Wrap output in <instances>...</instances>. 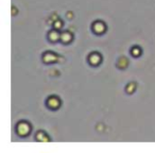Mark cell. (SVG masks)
<instances>
[{
    "mask_svg": "<svg viewBox=\"0 0 155 153\" xmlns=\"http://www.w3.org/2000/svg\"><path fill=\"white\" fill-rule=\"evenodd\" d=\"M17 132L20 135H27L30 132V125L27 122H20L17 125Z\"/></svg>",
    "mask_w": 155,
    "mask_h": 153,
    "instance_id": "6da1fadb",
    "label": "cell"
},
{
    "mask_svg": "<svg viewBox=\"0 0 155 153\" xmlns=\"http://www.w3.org/2000/svg\"><path fill=\"white\" fill-rule=\"evenodd\" d=\"M88 60L91 65H98L100 63V61H101V58H100V55L98 53H93L89 56Z\"/></svg>",
    "mask_w": 155,
    "mask_h": 153,
    "instance_id": "7a4b0ae2",
    "label": "cell"
},
{
    "mask_svg": "<svg viewBox=\"0 0 155 153\" xmlns=\"http://www.w3.org/2000/svg\"><path fill=\"white\" fill-rule=\"evenodd\" d=\"M94 30H95L97 33H101L105 30V26H104V24H102V22H97L95 25H94Z\"/></svg>",
    "mask_w": 155,
    "mask_h": 153,
    "instance_id": "3957f363",
    "label": "cell"
},
{
    "mask_svg": "<svg viewBox=\"0 0 155 153\" xmlns=\"http://www.w3.org/2000/svg\"><path fill=\"white\" fill-rule=\"evenodd\" d=\"M71 38H72V36H71V34L69 32L62 33V34H61V36H60V39L62 42H64V43H68V42H70Z\"/></svg>",
    "mask_w": 155,
    "mask_h": 153,
    "instance_id": "277c9868",
    "label": "cell"
},
{
    "mask_svg": "<svg viewBox=\"0 0 155 153\" xmlns=\"http://www.w3.org/2000/svg\"><path fill=\"white\" fill-rule=\"evenodd\" d=\"M60 36H61V35H58V32H55V31H52V32H50L49 38L51 39V41L55 42V41H58V39H60Z\"/></svg>",
    "mask_w": 155,
    "mask_h": 153,
    "instance_id": "5b68a950",
    "label": "cell"
},
{
    "mask_svg": "<svg viewBox=\"0 0 155 153\" xmlns=\"http://www.w3.org/2000/svg\"><path fill=\"white\" fill-rule=\"evenodd\" d=\"M132 54H133L134 56H138L140 54V50L138 49V48H133V49H132Z\"/></svg>",
    "mask_w": 155,
    "mask_h": 153,
    "instance_id": "8992f818",
    "label": "cell"
}]
</instances>
